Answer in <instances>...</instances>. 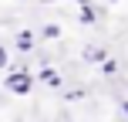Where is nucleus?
I'll return each mask as SVG.
<instances>
[{
  "label": "nucleus",
  "mask_w": 128,
  "mask_h": 122,
  "mask_svg": "<svg viewBox=\"0 0 128 122\" xmlns=\"http://www.w3.org/2000/svg\"><path fill=\"white\" fill-rule=\"evenodd\" d=\"M122 112H125V115H128V98H125V102H122Z\"/></svg>",
  "instance_id": "nucleus-11"
},
{
  "label": "nucleus",
  "mask_w": 128,
  "mask_h": 122,
  "mask_svg": "<svg viewBox=\"0 0 128 122\" xmlns=\"http://www.w3.org/2000/svg\"><path fill=\"white\" fill-rule=\"evenodd\" d=\"M34 44H37V41H34V34H30V31H20L17 37H14V48H17V51H24V54H27V51H34Z\"/></svg>",
  "instance_id": "nucleus-2"
},
{
  "label": "nucleus",
  "mask_w": 128,
  "mask_h": 122,
  "mask_svg": "<svg viewBox=\"0 0 128 122\" xmlns=\"http://www.w3.org/2000/svg\"><path fill=\"white\" fill-rule=\"evenodd\" d=\"M104 58H108V51H104V48H84V61H91V64H101Z\"/></svg>",
  "instance_id": "nucleus-3"
},
{
  "label": "nucleus",
  "mask_w": 128,
  "mask_h": 122,
  "mask_svg": "<svg viewBox=\"0 0 128 122\" xmlns=\"http://www.w3.org/2000/svg\"><path fill=\"white\" fill-rule=\"evenodd\" d=\"M7 61H10V54H7V48L0 44V68H7Z\"/></svg>",
  "instance_id": "nucleus-9"
},
{
  "label": "nucleus",
  "mask_w": 128,
  "mask_h": 122,
  "mask_svg": "<svg viewBox=\"0 0 128 122\" xmlns=\"http://www.w3.org/2000/svg\"><path fill=\"white\" fill-rule=\"evenodd\" d=\"M111 4H118V0H111Z\"/></svg>",
  "instance_id": "nucleus-12"
},
{
  "label": "nucleus",
  "mask_w": 128,
  "mask_h": 122,
  "mask_svg": "<svg viewBox=\"0 0 128 122\" xmlns=\"http://www.w3.org/2000/svg\"><path fill=\"white\" fill-rule=\"evenodd\" d=\"M40 4H58V0H40ZM78 4H81V7H84V4H88V0H78Z\"/></svg>",
  "instance_id": "nucleus-10"
},
{
  "label": "nucleus",
  "mask_w": 128,
  "mask_h": 122,
  "mask_svg": "<svg viewBox=\"0 0 128 122\" xmlns=\"http://www.w3.org/2000/svg\"><path fill=\"white\" fill-rule=\"evenodd\" d=\"M115 71H118V61H115V58H104V61H101V75H104V78H111Z\"/></svg>",
  "instance_id": "nucleus-7"
},
{
  "label": "nucleus",
  "mask_w": 128,
  "mask_h": 122,
  "mask_svg": "<svg viewBox=\"0 0 128 122\" xmlns=\"http://www.w3.org/2000/svg\"><path fill=\"white\" fill-rule=\"evenodd\" d=\"M64 98H68V102H81L84 92H81V88H71V92H64Z\"/></svg>",
  "instance_id": "nucleus-8"
},
{
  "label": "nucleus",
  "mask_w": 128,
  "mask_h": 122,
  "mask_svg": "<svg viewBox=\"0 0 128 122\" xmlns=\"http://www.w3.org/2000/svg\"><path fill=\"white\" fill-rule=\"evenodd\" d=\"M40 37H47V41L61 37V27H58V24H44V27H40Z\"/></svg>",
  "instance_id": "nucleus-5"
},
{
  "label": "nucleus",
  "mask_w": 128,
  "mask_h": 122,
  "mask_svg": "<svg viewBox=\"0 0 128 122\" xmlns=\"http://www.w3.org/2000/svg\"><path fill=\"white\" fill-rule=\"evenodd\" d=\"M40 82H47V85L58 88V85H61V75H54V68H44V71H40Z\"/></svg>",
  "instance_id": "nucleus-6"
},
{
  "label": "nucleus",
  "mask_w": 128,
  "mask_h": 122,
  "mask_svg": "<svg viewBox=\"0 0 128 122\" xmlns=\"http://www.w3.org/2000/svg\"><path fill=\"white\" fill-rule=\"evenodd\" d=\"M78 20H81V24H94V20H98V10H94L91 4H84V7H81V17H78Z\"/></svg>",
  "instance_id": "nucleus-4"
},
{
  "label": "nucleus",
  "mask_w": 128,
  "mask_h": 122,
  "mask_svg": "<svg viewBox=\"0 0 128 122\" xmlns=\"http://www.w3.org/2000/svg\"><path fill=\"white\" fill-rule=\"evenodd\" d=\"M4 88H7V92H14V95H30L34 78L27 75L24 68H14V75H7V78H4Z\"/></svg>",
  "instance_id": "nucleus-1"
}]
</instances>
